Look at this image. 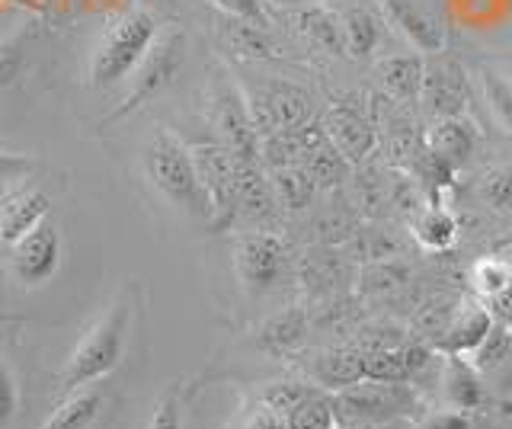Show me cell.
I'll list each match as a JSON object with an SVG mask.
<instances>
[{
  "label": "cell",
  "mask_w": 512,
  "mask_h": 429,
  "mask_svg": "<svg viewBox=\"0 0 512 429\" xmlns=\"http://www.w3.org/2000/svg\"><path fill=\"white\" fill-rule=\"evenodd\" d=\"M132 292L119 295L106 314L96 321L84 340L74 346V353L64 362V369L58 372L55 385L58 394H71L77 388H87L103 381L109 372H116V365L125 356V343H128V330H132Z\"/></svg>",
  "instance_id": "1"
},
{
  "label": "cell",
  "mask_w": 512,
  "mask_h": 429,
  "mask_svg": "<svg viewBox=\"0 0 512 429\" xmlns=\"http://www.w3.org/2000/svg\"><path fill=\"white\" fill-rule=\"evenodd\" d=\"M144 177H148L157 193L167 202H173L180 212L199 221L212 218L205 189L199 183L196 161H192V151L186 141H180L173 132L157 129L148 138V145H144Z\"/></svg>",
  "instance_id": "2"
},
{
  "label": "cell",
  "mask_w": 512,
  "mask_h": 429,
  "mask_svg": "<svg viewBox=\"0 0 512 429\" xmlns=\"http://www.w3.org/2000/svg\"><path fill=\"white\" fill-rule=\"evenodd\" d=\"M157 33V17L151 10H128L119 20H112L100 45L90 55V87L106 90L128 81L138 71L144 55H148Z\"/></svg>",
  "instance_id": "3"
},
{
  "label": "cell",
  "mask_w": 512,
  "mask_h": 429,
  "mask_svg": "<svg viewBox=\"0 0 512 429\" xmlns=\"http://www.w3.org/2000/svg\"><path fill=\"white\" fill-rule=\"evenodd\" d=\"M183 65H186V36L180 29L157 33L154 45L148 49V55H144V61L132 77V90L125 93V100L112 109L103 122H119L125 116H132L144 103H151L157 93H164L176 77H180Z\"/></svg>",
  "instance_id": "4"
},
{
  "label": "cell",
  "mask_w": 512,
  "mask_h": 429,
  "mask_svg": "<svg viewBox=\"0 0 512 429\" xmlns=\"http://www.w3.org/2000/svg\"><path fill=\"white\" fill-rule=\"evenodd\" d=\"M240 90H244L250 119L256 125V132H260V138L298 129V125L314 119L311 93L292 81H282V77H269V81L240 87Z\"/></svg>",
  "instance_id": "5"
},
{
  "label": "cell",
  "mask_w": 512,
  "mask_h": 429,
  "mask_svg": "<svg viewBox=\"0 0 512 429\" xmlns=\"http://www.w3.org/2000/svg\"><path fill=\"white\" fill-rule=\"evenodd\" d=\"M234 269L247 292L266 295L292 273V253L276 231H247L237 237Z\"/></svg>",
  "instance_id": "6"
},
{
  "label": "cell",
  "mask_w": 512,
  "mask_h": 429,
  "mask_svg": "<svg viewBox=\"0 0 512 429\" xmlns=\"http://www.w3.org/2000/svg\"><path fill=\"white\" fill-rule=\"evenodd\" d=\"M199 170V183L208 199V228L228 231L237 221V161L221 141H196L189 145Z\"/></svg>",
  "instance_id": "7"
},
{
  "label": "cell",
  "mask_w": 512,
  "mask_h": 429,
  "mask_svg": "<svg viewBox=\"0 0 512 429\" xmlns=\"http://www.w3.org/2000/svg\"><path fill=\"white\" fill-rule=\"evenodd\" d=\"M212 125L218 141L240 164H260V132L250 119L244 90L228 81V74H215L212 81Z\"/></svg>",
  "instance_id": "8"
},
{
  "label": "cell",
  "mask_w": 512,
  "mask_h": 429,
  "mask_svg": "<svg viewBox=\"0 0 512 429\" xmlns=\"http://www.w3.org/2000/svg\"><path fill=\"white\" fill-rule=\"evenodd\" d=\"M336 420H346L349 426L384 423L400 413H410L416 407V394L410 385H388V381H359L346 391L333 394Z\"/></svg>",
  "instance_id": "9"
},
{
  "label": "cell",
  "mask_w": 512,
  "mask_h": 429,
  "mask_svg": "<svg viewBox=\"0 0 512 429\" xmlns=\"http://www.w3.org/2000/svg\"><path fill=\"white\" fill-rule=\"evenodd\" d=\"M61 266V234L52 221H39L13 244V276L23 285H45Z\"/></svg>",
  "instance_id": "10"
},
{
  "label": "cell",
  "mask_w": 512,
  "mask_h": 429,
  "mask_svg": "<svg viewBox=\"0 0 512 429\" xmlns=\"http://www.w3.org/2000/svg\"><path fill=\"white\" fill-rule=\"evenodd\" d=\"M320 125H324L330 145L340 151L349 164H362L378 145L372 119H365L359 109H352L349 103H333L324 113V119H320Z\"/></svg>",
  "instance_id": "11"
},
{
  "label": "cell",
  "mask_w": 512,
  "mask_h": 429,
  "mask_svg": "<svg viewBox=\"0 0 512 429\" xmlns=\"http://www.w3.org/2000/svg\"><path fill=\"white\" fill-rule=\"evenodd\" d=\"M493 324H496V317L487 305H480V301H458L445 330L439 333V340L432 343V349L442 356H471L474 349L484 343Z\"/></svg>",
  "instance_id": "12"
},
{
  "label": "cell",
  "mask_w": 512,
  "mask_h": 429,
  "mask_svg": "<svg viewBox=\"0 0 512 429\" xmlns=\"http://www.w3.org/2000/svg\"><path fill=\"white\" fill-rule=\"evenodd\" d=\"M420 100L426 103L432 119L461 116L464 103H468V81H464V71L455 65V61H439V65L426 68Z\"/></svg>",
  "instance_id": "13"
},
{
  "label": "cell",
  "mask_w": 512,
  "mask_h": 429,
  "mask_svg": "<svg viewBox=\"0 0 512 429\" xmlns=\"http://www.w3.org/2000/svg\"><path fill=\"white\" fill-rule=\"evenodd\" d=\"M308 375L320 391H346L365 381V353L359 346H330L308 362Z\"/></svg>",
  "instance_id": "14"
},
{
  "label": "cell",
  "mask_w": 512,
  "mask_h": 429,
  "mask_svg": "<svg viewBox=\"0 0 512 429\" xmlns=\"http://www.w3.org/2000/svg\"><path fill=\"white\" fill-rule=\"evenodd\" d=\"M381 7L388 13V20L397 26V33H404V39L413 49H420L426 55L445 52V45H448L445 29L432 20L426 10L416 7L413 0H381Z\"/></svg>",
  "instance_id": "15"
},
{
  "label": "cell",
  "mask_w": 512,
  "mask_h": 429,
  "mask_svg": "<svg viewBox=\"0 0 512 429\" xmlns=\"http://www.w3.org/2000/svg\"><path fill=\"white\" fill-rule=\"evenodd\" d=\"M279 202L272 193L269 173L263 164H240L237 161V218L250 225H266L276 215Z\"/></svg>",
  "instance_id": "16"
},
{
  "label": "cell",
  "mask_w": 512,
  "mask_h": 429,
  "mask_svg": "<svg viewBox=\"0 0 512 429\" xmlns=\"http://www.w3.org/2000/svg\"><path fill=\"white\" fill-rule=\"evenodd\" d=\"M311 330L308 311L304 308H285L263 321L253 333V346L266 356H292L295 349L304 343Z\"/></svg>",
  "instance_id": "17"
},
{
  "label": "cell",
  "mask_w": 512,
  "mask_h": 429,
  "mask_svg": "<svg viewBox=\"0 0 512 429\" xmlns=\"http://www.w3.org/2000/svg\"><path fill=\"white\" fill-rule=\"evenodd\" d=\"M423 145L439 154L445 164H452L455 170L471 161L474 145H477V132L468 119L452 116V119H432V125L423 135Z\"/></svg>",
  "instance_id": "18"
},
{
  "label": "cell",
  "mask_w": 512,
  "mask_h": 429,
  "mask_svg": "<svg viewBox=\"0 0 512 429\" xmlns=\"http://www.w3.org/2000/svg\"><path fill=\"white\" fill-rule=\"evenodd\" d=\"M48 196L42 189H20L0 202V244H16L23 234L45 221L48 215Z\"/></svg>",
  "instance_id": "19"
},
{
  "label": "cell",
  "mask_w": 512,
  "mask_h": 429,
  "mask_svg": "<svg viewBox=\"0 0 512 429\" xmlns=\"http://www.w3.org/2000/svg\"><path fill=\"white\" fill-rule=\"evenodd\" d=\"M346 273H349L346 260L340 257V253H333L330 247L308 250L298 260V282L314 298H324V295L340 292V285L346 282Z\"/></svg>",
  "instance_id": "20"
},
{
  "label": "cell",
  "mask_w": 512,
  "mask_h": 429,
  "mask_svg": "<svg viewBox=\"0 0 512 429\" xmlns=\"http://www.w3.org/2000/svg\"><path fill=\"white\" fill-rule=\"evenodd\" d=\"M103 404H106L103 388H96V385L77 388L61 397V404L52 410V417L42 423V429H90L93 420L103 413Z\"/></svg>",
  "instance_id": "21"
},
{
  "label": "cell",
  "mask_w": 512,
  "mask_h": 429,
  "mask_svg": "<svg viewBox=\"0 0 512 429\" xmlns=\"http://www.w3.org/2000/svg\"><path fill=\"white\" fill-rule=\"evenodd\" d=\"M445 397L455 410H480L487 401L484 381L480 372L471 365V359L464 356H445Z\"/></svg>",
  "instance_id": "22"
},
{
  "label": "cell",
  "mask_w": 512,
  "mask_h": 429,
  "mask_svg": "<svg viewBox=\"0 0 512 429\" xmlns=\"http://www.w3.org/2000/svg\"><path fill=\"white\" fill-rule=\"evenodd\" d=\"M423 74L426 65L420 55H391L378 61V77L384 90L400 103H416L423 93Z\"/></svg>",
  "instance_id": "23"
},
{
  "label": "cell",
  "mask_w": 512,
  "mask_h": 429,
  "mask_svg": "<svg viewBox=\"0 0 512 429\" xmlns=\"http://www.w3.org/2000/svg\"><path fill=\"white\" fill-rule=\"evenodd\" d=\"M295 29L311 39L317 49H324L330 55H346V36H343V20H336L330 10L324 7H298L292 13Z\"/></svg>",
  "instance_id": "24"
},
{
  "label": "cell",
  "mask_w": 512,
  "mask_h": 429,
  "mask_svg": "<svg viewBox=\"0 0 512 429\" xmlns=\"http://www.w3.org/2000/svg\"><path fill=\"white\" fill-rule=\"evenodd\" d=\"M410 234L423 250L442 253L458 241V221L452 212L442 209V205H429V209H420L413 215Z\"/></svg>",
  "instance_id": "25"
},
{
  "label": "cell",
  "mask_w": 512,
  "mask_h": 429,
  "mask_svg": "<svg viewBox=\"0 0 512 429\" xmlns=\"http://www.w3.org/2000/svg\"><path fill=\"white\" fill-rule=\"evenodd\" d=\"M269 173V183H272V193H276L279 209L285 212H301L308 209L317 196V183L311 180V173L304 170L301 164H288V167H276V170H266Z\"/></svg>",
  "instance_id": "26"
},
{
  "label": "cell",
  "mask_w": 512,
  "mask_h": 429,
  "mask_svg": "<svg viewBox=\"0 0 512 429\" xmlns=\"http://www.w3.org/2000/svg\"><path fill=\"white\" fill-rule=\"evenodd\" d=\"M218 36L221 45L228 52H234L237 58H247V61H263L272 55V42L269 33L263 26H253L247 20H234V17H224V23L218 26Z\"/></svg>",
  "instance_id": "27"
},
{
  "label": "cell",
  "mask_w": 512,
  "mask_h": 429,
  "mask_svg": "<svg viewBox=\"0 0 512 429\" xmlns=\"http://www.w3.org/2000/svg\"><path fill=\"white\" fill-rule=\"evenodd\" d=\"M301 167L311 173V180L317 183V189H336V186H343L349 180V170H352V164L346 161V157L330 145V138L317 141V145L308 154H304Z\"/></svg>",
  "instance_id": "28"
},
{
  "label": "cell",
  "mask_w": 512,
  "mask_h": 429,
  "mask_svg": "<svg viewBox=\"0 0 512 429\" xmlns=\"http://www.w3.org/2000/svg\"><path fill=\"white\" fill-rule=\"evenodd\" d=\"M346 250L362 263H381V260H394L400 253V244L384 228H356L346 241Z\"/></svg>",
  "instance_id": "29"
},
{
  "label": "cell",
  "mask_w": 512,
  "mask_h": 429,
  "mask_svg": "<svg viewBox=\"0 0 512 429\" xmlns=\"http://www.w3.org/2000/svg\"><path fill=\"white\" fill-rule=\"evenodd\" d=\"M343 36H346V55L368 58L378 45V20L368 10H346L343 17Z\"/></svg>",
  "instance_id": "30"
},
{
  "label": "cell",
  "mask_w": 512,
  "mask_h": 429,
  "mask_svg": "<svg viewBox=\"0 0 512 429\" xmlns=\"http://www.w3.org/2000/svg\"><path fill=\"white\" fill-rule=\"evenodd\" d=\"M480 93H484V103L493 119L500 122V129L512 135V81L490 68H480Z\"/></svg>",
  "instance_id": "31"
},
{
  "label": "cell",
  "mask_w": 512,
  "mask_h": 429,
  "mask_svg": "<svg viewBox=\"0 0 512 429\" xmlns=\"http://www.w3.org/2000/svg\"><path fill=\"white\" fill-rule=\"evenodd\" d=\"M288 429H336V404L333 394L317 391L304 404L288 413Z\"/></svg>",
  "instance_id": "32"
},
{
  "label": "cell",
  "mask_w": 512,
  "mask_h": 429,
  "mask_svg": "<svg viewBox=\"0 0 512 429\" xmlns=\"http://www.w3.org/2000/svg\"><path fill=\"white\" fill-rule=\"evenodd\" d=\"M407 285V269L400 266L397 260H381V263H368L362 269V295H375V298H384V295H394Z\"/></svg>",
  "instance_id": "33"
},
{
  "label": "cell",
  "mask_w": 512,
  "mask_h": 429,
  "mask_svg": "<svg viewBox=\"0 0 512 429\" xmlns=\"http://www.w3.org/2000/svg\"><path fill=\"white\" fill-rule=\"evenodd\" d=\"M509 353H512V324L496 321L490 327V333L484 337V343H480L474 353H471V365H474L477 372L500 369Z\"/></svg>",
  "instance_id": "34"
},
{
  "label": "cell",
  "mask_w": 512,
  "mask_h": 429,
  "mask_svg": "<svg viewBox=\"0 0 512 429\" xmlns=\"http://www.w3.org/2000/svg\"><path fill=\"white\" fill-rule=\"evenodd\" d=\"M509 279H512V266L503 263V260H496V257H484V260H477L471 266V289L484 301L500 295L509 285Z\"/></svg>",
  "instance_id": "35"
},
{
  "label": "cell",
  "mask_w": 512,
  "mask_h": 429,
  "mask_svg": "<svg viewBox=\"0 0 512 429\" xmlns=\"http://www.w3.org/2000/svg\"><path fill=\"white\" fill-rule=\"evenodd\" d=\"M320 388L308 385V381H276V385H269L263 391V404L272 407V410H279V413H292L298 404H304L308 397H314Z\"/></svg>",
  "instance_id": "36"
},
{
  "label": "cell",
  "mask_w": 512,
  "mask_h": 429,
  "mask_svg": "<svg viewBox=\"0 0 512 429\" xmlns=\"http://www.w3.org/2000/svg\"><path fill=\"white\" fill-rule=\"evenodd\" d=\"M480 196H484L490 209L509 212L512 209V164L487 170L484 180H480Z\"/></svg>",
  "instance_id": "37"
},
{
  "label": "cell",
  "mask_w": 512,
  "mask_h": 429,
  "mask_svg": "<svg viewBox=\"0 0 512 429\" xmlns=\"http://www.w3.org/2000/svg\"><path fill=\"white\" fill-rule=\"evenodd\" d=\"M20 71H23V42L0 39V93L16 84Z\"/></svg>",
  "instance_id": "38"
},
{
  "label": "cell",
  "mask_w": 512,
  "mask_h": 429,
  "mask_svg": "<svg viewBox=\"0 0 512 429\" xmlns=\"http://www.w3.org/2000/svg\"><path fill=\"white\" fill-rule=\"evenodd\" d=\"M148 429H183V410H180V394L167 391L160 401L154 404V413L148 420Z\"/></svg>",
  "instance_id": "39"
},
{
  "label": "cell",
  "mask_w": 512,
  "mask_h": 429,
  "mask_svg": "<svg viewBox=\"0 0 512 429\" xmlns=\"http://www.w3.org/2000/svg\"><path fill=\"white\" fill-rule=\"evenodd\" d=\"M212 4L224 13V17H234V20H247L253 26H263L269 29V17L260 0H212Z\"/></svg>",
  "instance_id": "40"
},
{
  "label": "cell",
  "mask_w": 512,
  "mask_h": 429,
  "mask_svg": "<svg viewBox=\"0 0 512 429\" xmlns=\"http://www.w3.org/2000/svg\"><path fill=\"white\" fill-rule=\"evenodd\" d=\"M16 404H20V394H16L13 369L7 362H0V429L16 417Z\"/></svg>",
  "instance_id": "41"
},
{
  "label": "cell",
  "mask_w": 512,
  "mask_h": 429,
  "mask_svg": "<svg viewBox=\"0 0 512 429\" xmlns=\"http://www.w3.org/2000/svg\"><path fill=\"white\" fill-rule=\"evenodd\" d=\"M244 429H288V417H285V413H279V410L260 404L247 417V426Z\"/></svg>",
  "instance_id": "42"
},
{
  "label": "cell",
  "mask_w": 512,
  "mask_h": 429,
  "mask_svg": "<svg viewBox=\"0 0 512 429\" xmlns=\"http://www.w3.org/2000/svg\"><path fill=\"white\" fill-rule=\"evenodd\" d=\"M423 429H471V417L464 410H439L423 423Z\"/></svg>",
  "instance_id": "43"
},
{
  "label": "cell",
  "mask_w": 512,
  "mask_h": 429,
  "mask_svg": "<svg viewBox=\"0 0 512 429\" xmlns=\"http://www.w3.org/2000/svg\"><path fill=\"white\" fill-rule=\"evenodd\" d=\"M487 308L493 311V317L496 321H503V324H512V279H509V285L506 289L496 295V298H490L487 301Z\"/></svg>",
  "instance_id": "44"
},
{
  "label": "cell",
  "mask_w": 512,
  "mask_h": 429,
  "mask_svg": "<svg viewBox=\"0 0 512 429\" xmlns=\"http://www.w3.org/2000/svg\"><path fill=\"white\" fill-rule=\"evenodd\" d=\"M29 161L20 154H0V170H26Z\"/></svg>",
  "instance_id": "45"
},
{
  "label": "cell",
  "mask_w": 512,
  "mask_h": 429,
  "mask_svg": "<svg viewBox=\"0 0 512 429\" xmlns=\"http://www.w3.org/2000/svg\"><path fill=\"white\" fill-rule=\"evenodd\" d=\"M503 381H506V391H512V353L506 356V369H503Z\"/></svg>",
  "instance_id": "46"
},
{
  "label": "cell",
  "mask_w": 512,
  "mask_h": 429,
  "mask_svg": "<svg viewBox=\"0 0 512 429\" xmlns=\"http://www.w3.org/2000/svg\"><path fill=\"white\" fill-rule=\"evenodd\" d=\"M349 429H356V426H349Z\"/></svg>",
  "instance_id": "47"
},
{
  "label": "cell",
  "mask_w": 512,
  "mask_h": 429,
  "mask_svg": "<svg viewBox=\"0 0 512 429\" xmlns=\"http://www.w3.org/2000/svg\"><path fill=\"white\" fill-rule=\"evenodd\" d=\"M0 324H4V321H0Z\"/></svg>",
  "instance_id": "48"
}]
</instances>
